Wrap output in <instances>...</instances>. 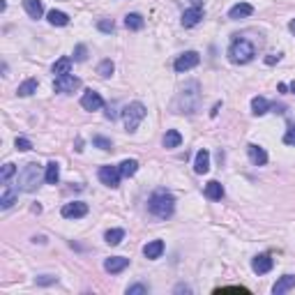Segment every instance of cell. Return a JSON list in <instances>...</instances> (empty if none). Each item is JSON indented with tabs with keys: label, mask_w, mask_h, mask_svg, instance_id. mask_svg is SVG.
I'll use <instances>...</instances> for the list:
<instances>
[{
	"label": "cell",
	"mask_w": 295,
	"mask_h": 295,
	"mask_svg": "<svg viewBox=\"0 0 295 295\" xmlns=\"http://www.w3.org/2000/svg\"><path fill=\"white\" fill-rule=\"evenodd\" d=\"M198 106H201V86H198L196 81H192L178 93L173 108H176V113L192 115V113L198 111Z\"/></svg>",
	"instance_id": "6da1fadb"
},
{
	"label": "cell",
	"mask_w": 295,
	"mask_h": 295,
	"mask_svg": "<svg viewBox=\"0 0 295 295\" xmlns=\"http://www.w3.org/2000/svg\"><path fill=\"white\" fill-rule=\"evenodd\" d=\"M148 207H150V212L155 214V217H159V219H169L171 214L176 212V198H173L166 189H157V192L150 196Z\"/></svg>",
	"instance_id": "7a4b0ae2"
},
{
	"label": "cell",
	"mask_w": 295,
	"mask_h": 295,
	"mask_svg": "<svg viewBox=\"0 0 295 295\" xmlns=\"http://www.w3.org/2000/svg\"><path fill=\"white\" fill-rule=\"evenodd\" d=\"M256 56V49L249 39H235L231 46H228V60L233 65H247L254 60Z\"/></svg>",
	"instance_id": "3957f363"
},
{
	"label": "cell",
	"mask_w": 295,
	"mask_h": 295,
	"mask_svg": "<svg viewBox=\"0 0 295 295\" xmlns=\"http://www.w3.org/2000/svg\"><path fill=\"white\" fill-rule=\"evenodd\" d=\"M39 180H42V166L35 162L25 164L23 171L19 173V189H23V192H35Z\"/></svg>",
	"instance_id": "277c9868"
},
{
	"label": "cell",
	"mask_w": 295,
	"mask_h": 295,
	"mask_svg": "<svg viewBox=\"0 0 295 295\" xmlns=\"http://www.w3.org/2000/svg\"><path fill=\"white\" fill-rule=\"evenodd\" d=\"M145 118V106L141 101H132L122 108V120H125V129L127 132H136L138 125L143 122Z\"/></svg>",
	"instance_id": "5b68a950"
},
{
	"label": "cell",
	"mask_w": 295,
	"mask_h": 295,
	"mask_svg": "<svg viewBox=\"0 0 295 295\" xmlns=\"http://www.w3.org/2000/svg\"><path fill=\"white\" fill-rule=\"evenodd\" d=\"M81 88V79H76L74 74H65V76H56V81H53V90L60 95H69L74 93V90Z\"/></svg>",
	"instance_id": "8992f818"
},
{
	"label": "cell",
	"mask_w": 295,
	"mask_h": 295,
	"mask_svg": "<svg viewBox=\"0 0 295 295\" xmlns=\"http://www.w3.org/2000/svg\"><path fill=\"white\" fill-rule=\"evenodd\" d=\"M99 180H101V185H106V187H111V189H115L120 185V169L118 166H101L99 169Z\"/></svg>",
	"instance_id": "52a82bcc"
},
{
	"label": "cell",
	"mask_w": 295,
	"mask_h": 295,
	"mask_svg": "<svg viewBox=\"0 0 295 295\" xmlns=\"http://www.w3.org/2000/svg\"><path fill=\"white\" fill-rule=\"evenodd\" d=\"M198 63H201V56H198L196 51H187V53L178 56L173 67H176V72H187V69H194Z\"/></svg>",
	"instance_id": "ba28073f"
},
{
	"label": "cell",
	"mask_w": 295,
	"mask_h": 295,
	"mask_svg": "<svg viewBox=\"0 0 295 295\" xmlns=\"http://www.w3.org/2000/svg\"><path fill=\"white\" fill-rule=\"evenodd\" d=\"M81 106L86 108V111H99L101 106H104V99H101L99 93H95V90H86L81 97Z\"/></svg>",
	"instance_id": "9c48e42d"
},
{
	"label": "cell",
	"mask_w": 295,
	"mask_h": 295,
	"mask_svg": "<svg viewBox=\"0 0 295 295\" xmlns=\"http://www.w3.org/2000/svg\"><path fill=\"white\" fill-rule=\"evenodd\" d=\"M88 214V205L81 201H74V203H67L63 207V217L65 219H79V217H86Z\"/></svg>",
	"instance_id": "30bf717a"
},
{
	"label": "cell",
	"mask_w": 295,
	"mask_h": 295,
	"mask_svg": "<svg viewBox=\"0 0 295 295\" xmlns=\"http://www.w3.org/2000/svg\"><path fill=\"white\" fill-rule=\"evenodd\" d=\"M129 265V258H125V256H111V258H106L104 261V270L106 272H111V275H118V272H122Z\"/></svg>",
	"instance_id": "8fae6325"
},
{
	"label": "cell",
	"mask_w": 295,
	"mask_h": 295,
	"mask_svg": "<svg viewBox=\"0 0 295 295\" xmlns=\"http://www.w3.org/2000/svg\"><path fill=\"white\" fill-rule=\"evenodd\" d=\"M201 21H203L201 7H189L187 12L182 14V25H185V28H194V25H198Z\"/></svg>",
	"instance_id": "7c38bea8"
},
{
	"label": "cell",
	"mask_w": 295,
	"mask_h": 295,
	"mask_svg": "<svg viewBox=\"0 0 295 295\" xmlns=\"http://www.w3.org/2000/svg\"><path fill=\"white\" fill-rule=\"evenodd\" d=\"M272 265H275V261L268 254H261V256H256L251 261V270L256 272V275H265V272L272 270Z\"/></svg>",
	"instance_id": "4fadbf2b"
},
{
	"label": "cell",
	"mask_w": 295,
	"mask_h": 295,
	"mask_svg": "<svg viewBox=\"0 0 295 295\" xmlns=\"http://www.w3.org/2000/svg\"><path fill=\"white\" fill-rule=\"evenodd\" d=\"M247 155H249L251 164H256V166H265V164H268V152H265L261 145H256V143L247 145Z\"/></svg>",
	"instance_id": "5bb4252c"
},
{
	"label": "cell",
	"mask_w": 295,
	"mask_h": 295,
	"mask_svg": "<svg viewBox=\"0 0 295 295\" xmlns=\"http://www.w3.org/2000/svg\"><path fill=\"white\" fill-rule=\"evenodd\" d=\"M254 14V7L249 2H238V5H233L228 9V19H247Z\"/></svg>",
	"instance_id": "9a60e30c"
},
{
	"label": "cell",
	"mask_w": 295,
	"mask_h": 295,
	"mask_svg": "<svg viewBox=\"0 0 295 295\" xmlns=\"http://www.w3.org/2000/svg\"><path fill=\"white\" fill-rule=\"evenodd\" d=\"M194 171L198 173V176H203V173L210 171V152H207V150H198V152H196Z\"/></svg>",
	"instance_id": "2e32d148"
},
{
	"label": "cell",
	"mask_w": 295,
	"mask_h": 295,
	"mask_svg": "<svg viewBox=\"0 0 295 295\" xmlns=\"http://www.w3.org/2000/svg\"><path fill=\"white\" fill-rule=\"evenodd\" d=\"M162 254H164V242H162V240H152V242H148V245L143 247V256L150 258V261L159 258Z\"/></svg>",
	"instance_id": "e0dca14e"
},
{
	"label": "cell",
	"mask_w": 295,
	"mask_h": 295,
	"mask_svg": "<svg viewBox=\"0 0 295 295\" xmlns=\"http://www.w3.org/2000/svg\"><path fill=\"white\" fill-rule=\"evenodd\" d=\"M291 289H295V275H284L282 279L272 286V293L282 295V293H286V291H291Z\"/></svg>",
	"instance_id": "ac0fdd59"
},
{
	"label": "cell",
	"mask_w": 295,
	"mask_h": 295,
	"mask_svg": "<svg viewBox=\"0 0 295 295\" xmlns=\"http://www.w3.org/2000/svg\"><path fill=\"white\" fill-rule=\"evenodd\" d=\"M23 7L28 16L30 19H39L42 14H44V5H42V0H23Z\"/></svg>",
	"instance_id": "d6986e66"
},
{
	"label": "cell",
	"mask_w": 295,
	"mask_h": 295,
	"mask_svg": "<svg viewBox=\"0 0 295 295\" xmlns=\"http://www.w3.org/2000/svg\"><path fill=\"white\" fill-rule=\"evenodd\" d=\"M270 108H272V104L265 99V97H254V99H251V113L254 115H265Z\"/></svg>",
	"instance_id": "ffe728a7"
},
{
	"label": "cell",
	"mask_w": 295,
	"mask_h": 295,
	"mask_svg": "<svg viewBox=\"0 0 295 295\" xmlns=\"http://www.w3.org/2000/svg\"><path fill=\"white\" fill-rule=\"evenodd\" d=\"M221 196H224V187H221L217 180L207 182L205 185V198H210V201H221Z\"/></svg>",
	"instance_id": "44dd1931"
},
{
	"label": "cell",
	"mask_w": 295,
	"mask_h": 295,
	"mask_svg": "<svg viewBox=\"0 0 295 295\" xmlns=\"http://www.w3.org/2000/svg\"><path fill=\"white\" fill-rule=\"evenodd\" d=\"M44 180L49 182V185H58V180H60V166H58L56 162H49V164H46Z\"/></svg>",
	"instance_id": "7402d4cb"
},
{
	"label": "cell",
	"mask_w": 295,
	"mask_h": 295,
	"mask_svg": "<svg viewBox=\"0 0 295 295\" xmlns=\"http://www.w3.org/2000/svg\"><path fill=\"white\" fill-rule=\"evenodd\" d=\"M125 25H127V30H141L145 25L143 16L141 14H127L125 16Z\"/></svg>",
	"instance_id": "603a6c76"
},
{
	"label": "cell",
	"mask_w": 295,
	"mask_h": 295,
	"mask_svg": "<svg viewBox=\"0 0 295 295\" xmlns=\"http://www.w3.org/2000/svg\"><path fill=\"white\" fill-rule=\"evenodd\" d=\"M180 143H182L180 132H176V129H169V132L164 134V148H178Z\"/></svg>",
	"instance_id": "cb8c5ba5"
},
{
	"label": "cell",
	"mask_w": 295,
	"mask_h": 295,
	"mask_svg": "<svg viewBox=\"0 0 295 295\" xmlns=\"http://www.w3.org/2000/svg\"><path fill=\"white\" fill-rule=\"evenodd\" d=\"M118 169H120V173H122L125 178H132L134 173L138 171V162H136V159H125V162L120 164Z\"/></svg>",
	"instance_id": "d4e9b609"
},
{
	"label": "cell",
	"mask_w": 295,
	"mask_h": 295,
	"mask_svg": "<svg viewBox=\"0 0 295 295\" xmlns=\"http://www.w3.org/2000/svg\"><path fill=\"white\" fill-rule=\"evenodd\" d=\"M16 93H19V97H30L32 93H37V81H35V79H28V81L21 83Z\"/></svg>",
	"instance_id": "484cf974"
},
{
	"label": "cell",
	"mask_w": 295,
	"mask_h": 295,
	"mask_svg": "<svg viewBox=\"0 0 295 295\" xmlns=\"http://www.w3.org/2000/svg\"><path fill=\"white\" fill-rule=\"evenodd\" d=\"M72 72V60L69 58H60L56 65H53V74L56 76H65V74H69Z\"/></svg>",
	"instance_id": "4316f807"
},
{
	"label": "cell",
	"mask_w": 295,
	"mask_h": 295,
	"mask_svg": "<svg viewBox=\"0 0 295 295\" xmlns=\"http://www.w3.org/2000/svg\"><path fill=\"white\" fill-rule=\"evenodd\" d=\"M122 238H125V231L122 228H111V231H106V235H104V240H106L108 245H120L122 242Z\"/></svg>",
	"instance_id": "83f0119b"
},
{
	"label": "cell",
	"mask_w": 295,
	"mask_h": 295,
	"mask_svg": "<svg viewBox=\"0 0 295 295\" xmlns=\"http://www.w3.org/2000/svg\"><path fill=\"white\" fill-rule=\"evenodd\" d=\"M49 23H51V25H67V23H69V16H67L65 12L51 9V12H49Z\"/></svg>",
	"instance_id": "f1b7e54d"
},
{
	"label": "cell",
	"mask_w": 295,
	"mask_h": 295,
	"mask_svg": "<svg viewBox=\"0 0 295 295\" xmlns=\"http://www.w3.org/2000/svg\"><path fill=\"white\" fill-rule=\"evenodd\" d=\"M14 201H16V192L7 187L5 192H2V198H0V207H2V210H7V207L14 205Z\"/></svg>",
	"instance_id": "f546056e"
},
{
	"label": "cell",
	"mask_w": 295,
	"mask_h": 295,
	"mask_svg": "<svg viewBox=\"0 0 295 295\" xmlns=\"http://www.w3.org/2000/svg\"><path fill=\"white\" fill-rule=\"evenodd\" d=\"M97 74L104 76V79H108V76L113 74V63H111V60H101L99 67H97Z\"/></svg>",
	"instance_id": "4dcf8cb0"
},
{
	"label": "cell",
	"mask_w": 295,
	"mask_h": 295,
	"mask_svg": "<svg viewBox=\"0 0 295 295\" xmlns=\"http://www.w3.org/2000/svg\"><path fill=\"white\" fill-rule=\"evenodd\" d=\"M93 145L101 148V150H111V148H113V143H111L106 136H93Z\"/></svg>",
	"instance_id": "1f68e13d"
},
{
	"label": "cell",
	"mask_w": 295,
	"mask_h": 295,
	"mask_svg": "<svg viewBox=\"0 0 295 295\" xmlns=\"http://www.w3.org/2000/svg\"><path fill=\"white\" fill-rule=\"evenodd\" d=\"M217 295L221 293H249V289H245V286H221V289L214 291Z\"/></svg>",
	"instance_id": "d6a6232c"
},
{
	"label": "cell",
	"mask_w": 295,
	"mask_h": 295,
	"mask_svg": "<svg viewBox=\"0 0 295 295\" xmlns=\"http://www.w3.org/2000/svg\"><path fill=\"white\" fill-rule=\"evenodd\" d=\"M14 173H16V166H14V164H5V166H2V173H0V180L7 182Z\"/></svg>",
	"instance_id": "836d02e7"
},
{
	"label": "cell",
	"mask_w": 295,
	"mask_h": 295,
	"mask_svg": "<svg viewBox=\"0 0 295 295\" xmlns=\"http://www.w3.org/2000/svg\"><path fill=\"white\" fill-rule=\"evenodd\" d=\"M86 58H88V49H86L83 44H79V46L74 49V60H76V63H83Z\"/></svg>",
	"instance_id": "e575fe53"
},
{
	"label": "cell",
	"mask_w": 295,
	"mask_h": 295,
	"mask_svg": "<svg viewBox=\"0 0 295 295\" xmlns=\"http://www.w3.org/2000/svg\"><path fill=\"white\" fill-rule=\"evenodd\" d=\"M141 293H148V286L145 284H134L127 289V295H141Z\"/></svg>",
	"instance_id": "d590c367"
},
{
	"label": "cell",
	"mask_w": 295,
	"mask_h": 295,
	"mask_svg": "<svg viewBox=\"0 0 295 295\" xmlns=\"http://www.w3.org/2000/svg\"><path fill=\"white\" fill-rule=\"evenodd\" d=\"M16 150H32V143L28 141V138H23V136H19L16 138Z\"/></svg>",
	"instance_id": "8d00e7d4"
},
{
	"label": "cell",
	"mask_w": 295,
	"mask_h": 295,
	"mask_svg": "<svg viewBox=\"0 0 295 295\" xmlns=\"http://www.w3.org/2000/svg\"><path fill=\"white\" fill-rule=\"evenodd\" d=\"M97 28H99L101 32H113V28H115V25H113V21H108V19H101L99 23H97Z\"/></svg>",
	"instance_id": "74e56055"
},
{
	"label": "cell",
	"mask_w": 295,
	"mask_h": 295,
	"mask_svg": "<svg viewBox=\"0 0 295 295\" xmlns=\"http://www.w3.org/2000/svg\"><path fill=\"white\" fill-rule=\"evenodd\" d=\"M284 143H286V145H295V125L291 127L286 134H284Z\"/></svg>",
	"instance_id": "f35d334b"
},
{
	"label": "cell",
	"mask_w": 295,
	"mask_h": 295,
	"mask_svg": "<svg viewBox=\"0 0 295 295\" xmlns=\"http://www.w3.org/2000/svg\"><path fill=\"white\" fill-rule=\"evenodd\" d=\"M279 60H282L279 53H277V56H268V58H265V63H268V65H275V63H279Z\"/></svg>",
	"instance_id": "ab89813d"
},
{
	"label": "cell",
	"mask_w": 295,
	"mask_h": 295,
	"mask_svg": "<svg viewBox=\"0 0 295 295\" xmlns=\"http://www.w3.org/2000/svg\"><path fill=\"white\" fill-rule=\"evenodd\" d=\"M56 282V277H39L37 284H53Z\"/></svg>",
	"instance_id": "60d3db41"
},
{
	"label": "cell",
	"mask_w": 295,
	"mask_h": 295,
	"mask_svg": "<svg viewBox=\"0 0 295 295\" xmlns=\"http://www.w3.org/2000/svg\"><path fill=\"white\" fill-rule=\"evenodd\" d=\"M219 108H221V104H214V106H212V111H210V115H212V118H214V115L219 113Z\"/></svg>",
	"instance_id": "b9f144b4"
},
{
	"label": "cell",
	"mask_w": 295,
	"mask_h": 295,
	"mask_svg": "<svg viewBox=\"0 0 295 295\" xmlns=\"http://www.w3.org/2000/svg\"><path fill=\"white\" fill-rule=\"evenodd\" d=\"M182 291H185V293H189V291H192V289H189V286H182V284H180V286H178V289H176V293H182Z\"/></svg>",
	"instance_id": "7bdbcfd3"
},
{
	"label": "cell",
	"mask_w": 295,
	"mask_h": 295,
	"mask_svg": "<svg viewBox=\"0 0 295 295\" xmlns=\"http://www.w3.org/2000/svg\"><path fill=\"white\" fill-rule=\"evenodd\" d=\"M277 90H279V93H286V90H289V86H286V83H279V86H277Z\"/></svg>",
	"instance_id": "ee69618b"
},
{
	"label": "cell",
	"mask_w": 295,
	"mask_h": 295,
	"mask_svg": "<svg viewBox=\"0 0 295 295\" xmlns=\"http://www.w3.org/2000/svg\"><path fill=\"white\" fill-rule=\"evenodd\" d=\"M289 28H291V30L295 32V19H293V21H291V23H289Z\"/></svg>",
	"instance_id": "f6af8a7d"
},
{
	"label": "cell",
	"mask_w": 295,
	"mask_h": 295,
	"mask_svg": "<svg viewBox=\"0 0 295 295\" xmlns=\"http://www.w3.org/2000/svg\"><path fill=\"white\" fill-rule=\"evenodd\" d=\"M289 88H291V93H293V95H295V81H293V83H291Z\"/></svg>",
	"instance_id": "bcb514c9"
},
{
	"label": "cell",
	"mask_w": 295,
	"mask_h": 295,
	"mask_svg": "<svg viewBox=\"0 0 295 295\" xmlns=\"http://www.w3.org/2000/svg\"><path fill=\"white\" fill-rule=\"evenodd\" d=\"M194 2V7H201V0H192Z\"/></svg>",
	"instance_id": "7dc6e473"
}]
</instances>
